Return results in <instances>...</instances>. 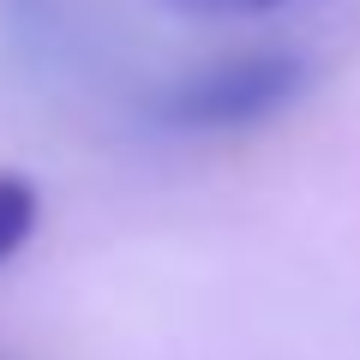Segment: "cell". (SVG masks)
Masks as SVG:
<instances>
[{"label":"cell","instance_id":"obj_1","mask_svg":"<svg viewBox=\"0 0 360 360\" xmlns=\"http://www.w3.org/2000/svg\"><path fill=\"white\" fill-rule=\"evenodd\" d=\"M300 90V60L295 54H234V60H217L205 72H193L186 84L168 90L162 115L174 127H258L276 108L295 103Z\"/></svg>","mask_w":360,"mask_h":360},{"label":"cell","instance_id":"obj_2","mask_svg":"<svg viewBox=\"0 0 360 360\" xmlns=\"http://www.w3.org/2000/svg\"><path fill=\"white\" fill-rule=\"evenodd\" d=\"M37 229V186L25 174H0V264L18 252Z\"/></svg>","mask_w":360,"mask_h":360},{"label":"cell","instance_id":"obj_3","mask_svg":"<svg viewBox=\"0 0 360 360\" xmlns=\"http://www.w3.org/2000/svg\"><path fill=\"white\" fill-rule=\"evenodd\" d=\"M186 6H229V13H264L276 0H186Z\"/></svg>","mask_w":360,"mask_h":360}]
</instances>
